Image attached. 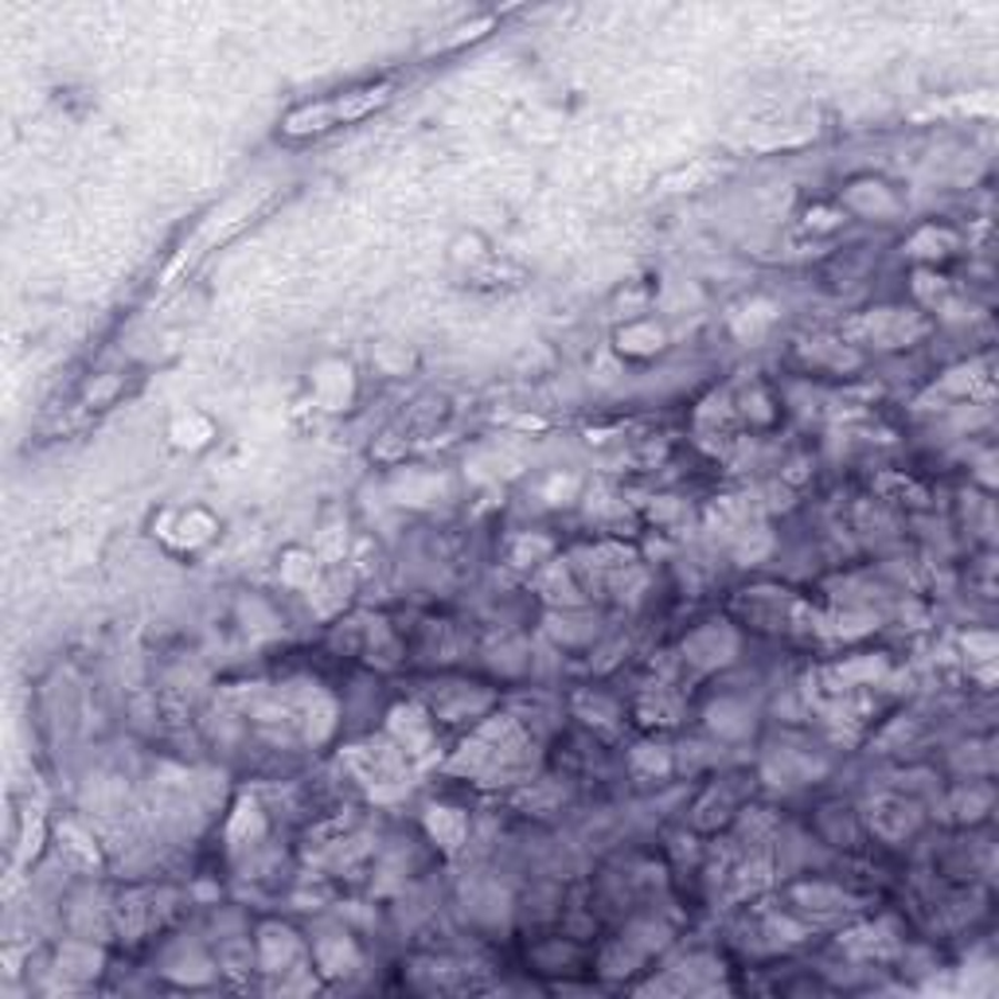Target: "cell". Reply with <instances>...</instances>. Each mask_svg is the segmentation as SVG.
Here are the masks:
<instances>
[{
  "label": "cell",
  "instance_id": "1",
  "mask_svg": "<svg viewBox=\"0 0 999 999\" xmlns=\"http://www.w3.org/2000/svg\"><path fill=\"white\" fill-rule=\"evenodd\" d=\"M664 344H668V332L656 321H628L617 332V347L625 355H633V360H648V355L664 352Z\"/></svg>",
  "mask_w": 999,
  "mask_h": 999
}]
</instances>
